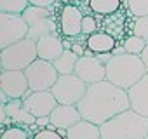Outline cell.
I'll use <instances>...</instances> for the list:
<instances>
[{
    "instance_id": "6da1fadb",
    "label": "cell",
    "mask_w": 148,
    "mask_h": 139,
    "mask_svg": "<svg viewBox=\"0 0 148 139\" xmlns=\"http://www.w3.org/2000/svg\"><path fill=\"white\" fill-rule=\"evenodd\" d=\"M84 120L96 125H103L115 115L131 110V101L127 91L117 87L110 80L87 85L84 97L77 104Z\"/></svg>"
},
{
    "instance_id": "7a4b0ae2",
    "label": "cell",
    "mask_w": 148,
    "mask_h": 139,
    "mask_svg": "<svg viewBox=\"0 0 148 139\" xmlns=\"http://www.w3.org/2000/svg\"><path fill=\"white\" fill-rule=\"evenodd\" d=\"M99 130L101 139H146L148 117L131 108L99 125Z\"/></svg>"
},
{
    "instance_id": "3957f363",
    "label": "cell",
    "mask_w": 148,
    "mask_h": 139,
    "mask_svg": "<svg viewBox=\"0 0 148 139\" xmlns=\"http://www.w3.org/2000/svg\"><path fill=\"white\" fill-rule=\"evenodd\" d=\"M148 70L145 63L141 61V56L136 54H122V56H112L106 63V80L115 84L117 87L129 91L134 84H138Z\"/></svg>"
},
{
    "instance_id": "277c9868",
    "label": "cell",
    "mask_w": 148,
    "mask_h": 139,
    "mask_svg": "<svg viewBox=\"0 0 148 139\" xmlns=\"http://www.w3.org/2000/svg\"><path fill=\"white\" fill-rule=\"evenodd\" d=\"M35 59H38L37 54V42L32 38H25L21 42H16L0 52V66L2 72L9 70H26Z\"/></svg>"
},
{
    "instance_id": "5b68a950",
    "label": "cell",
    "mask_w": 148,
    "mask_h": 139,
    "mask_svg": "<svg viewBox=\"0 0 148 139\" xmlns=\"http://www.w3.org/2000/svg\"><path fill=\"white\" fill-rule=\"evenodd\" d=\"M25 75L30 84V91H51L52 85L58 82L59 73L54 66V63L45 59H35L26 70Z\"/></svg>"
},
{
    "instance_id": "8992f818",
    "label": "cell",
    "mask_w": 148,
    "mask_h": 139,
    "mask_svg": "<svg viewBox=\"0 0 148 139\" xmlns=\"http://www.w3.org/2000/svg\"><path fill=\"white\" fill-rule=\"evenodd\" d=\"M86 91H87V84L82 78H79L75 73L59 75L58 82L51 89V92L54 94L59 104H79Z\"/></svg>"
},
{
    "instance_id": "52a82bcc",
    "label": "cell",
    "mask_w": 148,
    "mask_h": 139,
    "mask_svg": "<svg viewBox=\"0 0 148 139\" xmlns=\"http://www.w3.org/2000/svg\"><path fill=\"white\" fill-rule=\"evenodd\" d=\"M30 25L21 14L2 12L0 14V47L5 49L16 42L28 38Z\"/></svg>"
},
{
    "instance_id": "ba28073f",
    "label": "cell",
    "mask_w": 148,
    "mask_h": 139,
    "mask_svg": "<svg viewBox=\"0 0 148 139\" xmlns=\"http://www.w3.org/2000/svg\"><path fill=\"white\" fill-rule=\"evenodd\" d=\"M75 75L87 85L103 82L106 80V63H103L98 56H80L75 66Z\"/></svg>"
},
{
    "instance_id": "9c48e42d",
    "label": "cell",
    "mask_w": 148,
    "mask_h": 139,
    "mask_svg": "<svg viewBox=\"0 0 148 139\" xmlns=\"http://www.w3.org/2000/svg\"><path fill=\"white\" fill-rule=\"evenodd\" d=\"M0 89L9 99H23L30 92V84L25 70H9L0 75Z\"/></svg>"
},
{
    "instance_id": "30bf717a",
    "label": "cell",
    "mask_w": 148,
    "mask_h": 139,
    "mask_svg": "<svg viewBox=\"0 0 148 139\" xmlns=\"http://www.w3.org/2000/svg\"><path fill=\"white\" fill-rule=\"evenodd\" d=\"M23 103H25L26 110L37 118L49 117L52 113V110L59 104L51 91H30L23 97Z\"/></svg>"
},
{
    "instance_id": "8fae6325",
    "label": "cell",
    "mask_w": 148,
    "mask_h": 139,
    "mask_svg": "<svg viewBox=\"0 0 148 139\" xmlns=\"http://www.w3.org/2000/svg\"><path fill=\"white\" fill-rule=\"evenodd\" d=\"M84 12L75 4H66L59 11V31L64 37H77L82 33Z\"/></svg>"
},
{
    "instance_id": "7c38bea8",
    "label": "cell",
    "mask_w": 148,
    "mask_h": 139,
    "mask_svg": "<svg viewBox=\"0 0 148 139\" xmlns=\"http://www.w3.org/2000/svg\"><path fill=\"white\" fill-rule=\"evenodd\" d=\"M49 118H51V125H54L56 129L68 130L71 125H75L77 122L82 120V115L77 104H58L49 115Z\"/></svg>"
},
{
    "instance_id": "4fadbf2b",
    "label": "cell",
    "mask_w": 148,
    "mask_h": 139,
    "mask_svg": "<svg viewBox=\"0 0 148 139\" xmlns=\"http://www.w3.org/2000/svg\"><path fill=\"white\" fill-rule=\"evenodd\" d=\"M64 49H66L64 42L56 33L44 35L42 38L37 40V54H38V57L45 59V61H51V63H54L64 52Z\"/></svg>"
},
{
    "instance_id": "5bb4252c",
    "label": "cell",
    "mask_w": 148,
    "mask_h": 139,
    "mask_svg": "<svg viewBox=\"0 0 148 139\" xmlns=\"http://www.w3.org/2000/svg\"><path fill=\"white\" fill-rule=\"evenodd\" d=\"M129 101H131V108L145 117H148V73L138 82L134 84L129 91Z\"/></svg>"
},
{
    "instance_id": "9a60e30c",
    "label": "cell",
    "mask_w": 148,
    "mask_h": 139,
    "mask_svg": "<svg viewBox=\"0 0 148 139\" xmlns=\"http://www.w3.org/2000/svg\"><path fill=\"white\" fill-rule=\"evenodd\" d=\"M2 108L7 111L9 120L12 123H16V125H28L30 127V125L37 123V117H33L26 110L23 99H9V103L2 104Z\"/></svg>"
},
{
    "instance_id": "2e32d148",
    "label": "cell",
    "mask_w": 148,
    "mask_h": 139,
    "mask_svg": "<svg viewBox=\"0 0 148 139\" xmlns=\"http://www.w3.org/2000/svg\"><path fill=\"white\" fill-rule=\"evenodd\" d=\"M115 45H117V40L110 33H103V31H96L86 38V47L98 56L99 54H112L115 50Z\"/></svg>"
},
{
    "instance_id": "e0dca14e",
    "label": "cell",
    "mask_w": 148,
    "mask_h": 139,
    "mask_svg": "<svg viewBox=\"0 0 148 139\" xmlns=\"http://www.w3.org/2000/svg\"><path fill=\"white\" fill-rule=\"evenodd\" d=\"M66 139H101V130L99 125L82 118L66 130Z\"/></svg>"
},
{
    "instance_id": "ac0fdd59",
    "label": "cell",
    "mask_w": 148,
    "mask_h": 139,
    "mask_svg": "<svg viewBox=\"0 0 148 139\" xmlns=\"http://www.w3.org/2000/svg\"><path fill=\"white\" fill-rule=\"evenodd\" d=\"M79 54H75L71 49H64V52L54 61V66L58 70L59 75H71L75 73V66H77V61H79Z\"/></svg>"
},
{
    "instance_id": "d6986e66",
    "label": "cell",
    "mask_w": 148,
    "mask_h": 139,
    "mask_svg": "<svg viewBox=\"0 0 148 139\" xmlns=\"http://www.w3.org/2000/svg\"><path fill=\"white\" fill-rule=\"evenodd\" d=\"M122 0H89V11L98 16H112L119 12Z\"/></svg>"
},
{
    "instance_id": "ffe728a7",
    "label": "cell",
    "mask_w": 148,
    "mask_h": 139,
    "mask_svg": "<svg viewBox=\"0 0 148 139\" xmlns=\"http://www.w3.org/2000/svg\"><path fill=\"white\" fill-rule=\"evenodd\" d=\"M21 16L25 18V21H26L30 26H33V25H37V23H42V21L49 19V18H51V9H44V7L28 5V9H26Z\"/></svg>"
},
{
    "instance_id": "44dd1931",
    "label": "cell",
    "mask_w": 148,
    "mask_h": 139,
    "mask_svg": "<svg viewBox=\"0 0 148 139\" xmlns=\"http://www.w3.org/2000/svg\"><path fill=\"white\" fill-rule=\"evenodd\" d=\"M49 33H56V23L51 18L45 19V21H42V23H37V25L30 26L28 38H32V40L37 42L38 38H42L44 35H49Z\"/></svg>"
},
{
    "instance_id": "7402d4cb",
    "label": "cell",
    "mask_w": 148,
    "mask_h": 139,
    "mask_svg": "<svg viewBox=\"0 0 148 139\" xmlns=\"http://www.w3.org/2000/svg\"><path fill=\"white\" fill-rule=\"evenodd\" d=\"M30 5V0H0V9L2 12L11 14H23Z\"/></svg>"
},
{
    "instance_id": "603a6c76",
    "label": "cell",
    "mask_w": 148,
    "mask_h": 139,
    "mask_svg": "<svg viewBox=\"0 0 148 139\" xmlns=\"http://www.w3.org/2000/svg\"><path fill=\"white\" fill-rule=\"evenodd\" d=\"M148 45V42H145L143 38H139L138 35H131L124 40V49L127 54H136V56H141V52L145 50V47Z\"/></svg>"
},
{
    "instance_id": "cb8c5ba5",
    "label": "cell",
    "mask_w": 148,
    "mask_h": 139,
    "mask_svg": "<svg viewBox=\"0 0 148 139\" xmlns=\"http://www.w3.org/2000/svg\"><path fill=\"white\" fill-rule=\"evenodd\" d=\"M127 9L134 18H145L148 16V0H125Z\"/></svg>"
},
{
    "instance_id": "d4e9b609",
    "label": "cell",
    "mask_w": 148,
    "mask_h": 139,
    "mask_svg": "<svg viewBox=\"0 0 148 139\" xmlns=\"http://www.w3.org/2000/svg\"><path fill=\"white\" fill-rule=\"evenodd\" d=\"M132 33L138 35L139 38H143L145 42H148V16H145V18H136V19H134Z\"/></svg>"
},
{
    "instance_id": "484cf974",
    "label": "cell",
    "mask_w": 148,
    "mask_h": 139,
    "mask_svg": "<svg viewBox=\"0 0 148 139\" xmlns=\"http://www.w3.org/2000/svg\"><path fill=\"white\" fill-rule=\"evenodd\" d=\"M2 139H30V136L21 127H9V129H4Z\"/></svg>"
},
{
    "instance_id": "4316f807",
    "label": "cell",
    "mask_w": 148,
    "mask_h": 139,
    "mask_svg": "<svg viewBox=\"0 0 148 139\" xmlns=\"http://www.w3.org/2000/svg\"><path fill=\"white\" fill-rule=\"evenodd\" d=\"M96 30H98V23H96V19L92 18V16H84V19H82V33L80 35H84V37H91L92 33H96Z\"/></svg>"
},
{
    "instance_id": "83f0119b",
    "label": "cell",
    "mask_w": 148,
    "mask_h": 139,
    "mask_svg": "<svg viewBox=\"0 0 148 139\" xmlns=\"http://www.w3.org/2000/svg\"><path fill=\"white\" fill-rule=\"evenodd\" d=\"M32 139H66V137H63V136L58 132V129H51V127H47V129H40V130H37V132L33 134Z\"/></svg>"
},
{
    "instance_id": "f1b7e54d",
    "label": "cell",
    "mask_w": 148,
    "mask_h": 139,
    "mask_svg": "<svg viewBox=\"0 0 148 139\" xmlns=\"http://www.w3.org/2000/svg\"><path fill=\"white\" fill-rule=\"evenodd\" d=\"M54 4H56V0H30V5L44 7V9H51Z\"/></svg>"
},
{
    "instance_id": "f546056e",
    "label": "cell",
    "mask_w": 148,
    "mask_h": 139,
    "mask_svg": "<svg viewBox=\"0 0 148 139\" xmlns=\"http://www.w3.org/2000/svg\"><path fill=\"white\" fill-rule=\"evenodd\" d=\"M71 50L75 52V54H79V56H86V52H84V47H82L80 44H73V45H71Z\"/></svg>"
},
{
    "instance_id": "4dcf8cb0",
    "label": "cell",
    "mask_w": 148,
    "mask_h": 139,
    "mask_svg": "<svg viewBox=\"0 0 148 139\" xmlns=\"http://www.w3.org/2000/svg\"><path fill=\"white\" fill-rule=\"evenodd\" d=\"M141 61L145 63V66H146V70H148V45H146L145 50L141 52Z\"/></svg>"
},
{
    "instance_id": "1f68e13d",
    "label": "cell",
    "mask_w": 148,
    "mask_h": 139,
    "mask_svg": "<svg viewBox=\"0 0 148 139\" xmlns=\"http://www.w3.org/2000/svg\"><path fill=\"white\" fill-rule=\"evenodd\" d=\"M146 139H148V137H146Z\"/></svg>"
}]
</instances>
